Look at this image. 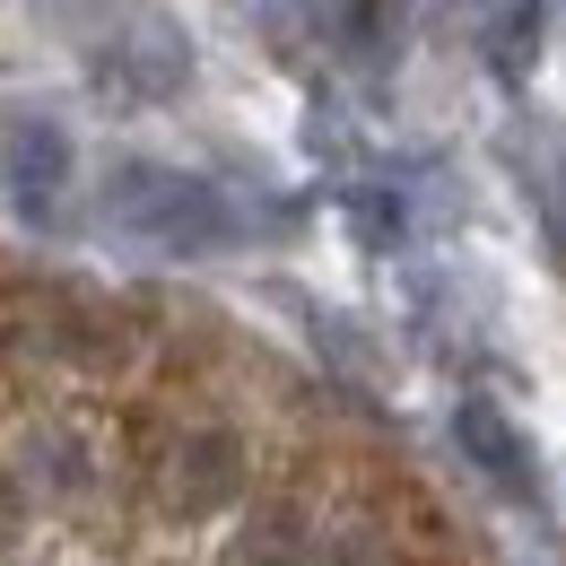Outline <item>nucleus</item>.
I'll return each instance as SVG.
<instances>
[{
  "instance_id": "4",
  "label": "nucleus",
  "mask_w": 566,
  "mask_h": 566,
  "mask_svg": "<svg viewBox=\"0 0 566 566\" xmlns=\"http://www.w3.org/2000/svg\"><path fill=\"white\" fill-rule=\"evenodd\" d=\"M0 184H9L18 201H53V192L71 184V140H62L53 123H18V132L0 140Z\"/></svg>"
},
{
  "instance_id": "3",
  "label": "nucleus",
  "mask_w": 566,
  "mask_h": 566,
  "mask_svg": "<svg viewBox=\"0 0 566 566\" xmlns=\"http://www.w3.org/2000/svg\"><path fill=\"white\" fill-rule=\"evenodd\" d=\"M453 444L489 471L496 489H532V453H523V436H514V419H505L496 401H480V392H471V401L453 410Z\"/></svg>"
},
{
  "instance_id": "7",
  "label": "nucleus",
  "mask_w": 566,
  "mask_h": 566,
  "mask_svg": "<svg viewBox=\"0 0 566 566\" xmlns=\"http://www.w3.org/2000/svg\"><path fill=\"white\" fill-rule=\"evenodd\" d=\"M287 558H296V523L271 514V523H262V541H244V566H287Z\"/></svg>"
},
{
  "instance_id": "6",
  "label": "nucleus",
  "mask_w": 566,
  "mask_h": 566,
  "mask_svg": "<svg viewBox=\"0 0 566 566\" xmlns=\"http://www.w3.org/2000/svg\"><path fill=\"white\" fill-rule=\"evenodd\" d=\"M532 201H541V218H549V244H558V271H566V157H541Z\"/></svg>"
},
{
  "instance_id": "5",
  "label": "nucleus",
  "mask_w": 566,
  "mask_h": 566,
  "mask_svg": "<svg viewBox=\"0 0 566 566\" xmlns=\"http://www.w3.org/2000/svg\"><path fill=\"white\" fill-rule=\"evenodd\" d=\"M489 35H496V62H505V71H523V62L541 53V9H496Z\"/></svg>"
},
{
  "instance_id": "2",
  "label": "nucleus",
  "mask_w": 566,
  "mask_h": 566,
  "mask_svg": "<svg viewBox=\"0 0 566 566\" xmlns=\"http://www.w3.org/2000/svg\"><path fill=\"white\" fill-rule=\"evenodd\" d=\"M244 489V436L235 427H201V436H184V453H175V471H166V505L175 514H227Z\"/></svg>"
},
{
  "instance_id": "1",
  "label": "nucleus",
  "mask_w": 566,
  "mask_h": 566,
  "mask_svg": "<svg viewBox=\"0 0 566 566\" xmlns=\"http://www.w3.org/2000/svg\"><path fill=\"white\" fill-rule=\"evenodd\" d=\"M105 210H114V227H132L148 244H166V253H210V244H227V227H235L210 184H192L175 166H132L105 192Z\"/></svg>"
}]
</instances>
